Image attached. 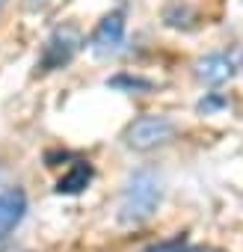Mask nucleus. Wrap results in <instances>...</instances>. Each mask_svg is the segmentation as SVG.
Masks as SVG:
<instances>
[{"instance_id":"f257e3e1","label":"nucleus","mask_w":243,"mask_h":252,"mask_svg":"<svg viewBox=\"0 0 243 252\" xmlns=\"http://www.w3.org/2000/svg\"><path fill=\"white\" fill-rule=\"evenodd\" d=\"M160 199H163L160 178L152 169H140L125 184V193H122V202H119V220L125 225H140L149 217H154Z\"/></svg>"},{"instance_id":"f03ea898","label":"nucleus","mask_w":243,"mask_h":252,"mask_svg":"<svg viewBox=\"0 0 243 252\" xmlns=\"http://www.w3.org/2000/svg\"><path fill=\"white\" fill-rule=\"evenodd\" d=\"M175 134V125L166 116H143L125 131V143L134 152H152L163 143H169Z\"/></svg>"},{"instance_id":"7ed1b4c3","label":"nucleus","mask_w":243,"mask_h":252,"mask_svg":"<svg viewBox=\"0 0 243 252\" xmlns=\"http://www.w3.org/2000/svg\"><path fill=\"white\" fill-rule=\"evenodd\" d=\"M24 214H27V196H24V190L9 187V190L0 193V240L15 231V225L24 220Z\"/></svg>"},{"instance_id":"20e7f679","label":"nucleus","mask_w":243,"mask_h":252,"mask_svg":"<svg viewBox=\"0 0 243 252\" xmlns=\"http://www.w3.org/2000/svg\"><path fill=\"white\" fill-rule=\"evenodd\" d=\"M234 71H237V60L234 57H228V54H211V57H205L202 63H199V68H196V74L205 80V83H225L228 77H234Z\"/></svg>"},{"instance_id":"39448f33","label":"nucleus","mask_w":243,"mask_h":252,"mask_svg":"<svg viewBox=\"0 0 243 252\" xmlns=\"http://www.w3.org/2000/svg\"><path fill=\"white\" fill-rule=\"evenodd\" d=\"M122 36H125V21H122L119 12H113L98 24L95 36H92V48L98 54H110V51H116L122 45Z\"/></svg>"},{"instance_id":"423d86ee","label":"nucleus","mask_w":243,"mask_h":252,"mask_svg":"<svg viewBox=\"0 0 243 252\" xmlns=\"http://www.w3.org/2000/svg\"><path fill=\"white\" fill-rule=\"evenodd\" d=\"M86 184H89V169H86V166H77L74 172H68V175L60 181V190L74 193V190H83Z\"/></svg>"},{"instance_id":"0eeeda50","label":"nucleus","mask_w":243,"mask_h":252,"mask_svg":"<svg viewBox=\"0 0 243 252\" xmlns=\"http://www.w3.org/2000/svg\"><path fill=\"white\" fill-rule=\"evenodd\" d=\"M3 6H6V0H0V9H3Z\"/></svg>"}]
</instances>
